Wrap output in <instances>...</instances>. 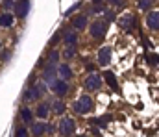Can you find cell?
Returning <instances> with one entry per match:
<instances>
[{
  "label": "cell",
  "instance_id": "12",
  "mask_svg": "<svg viewBox=\"0 0 159 137\" xmlns=\"http://www.w3.org/2000/svg\"><path fill=\"white\" fill-rule=\"evenodd\" d=\"M50 113H52V102H39L37 104V107H35V117L39 119V121H44L46 122V119L50 117Z\"/></svg>",
  "mask_w": 159,
  "mask_h": 137
},
{
  "label": "cell",
  "instance_id": "30",
  "mask_svg": "<svg viewBox=\"0 0 159 137\" xmlns=\"http://www.w3.org/2000/svg\"><path fill=\"white\" fill-rule=\"evenodd\" d=\"M109 6H113V7H124L126 2H109Z\"/></svg>",
  "mask_w": 159,
  "mask_h": 137
},
{
  "label": "cell",
  "instance_id": "20",
  "mask_svg": "<svg viewBox=\"0 0 159 137\" xmlns=\"http://www.w3.org/2000/svg\"><path fill=\"white\" fill-rule=\"evenodd\" d=\"M65 109H67V104L61 100V98H56L54 102H52V113H56V115H63L65 113Z\"/></svg>",
  "mask_w": 159,
  "mask_h": 137
},
{
  "label": "cell",
  "instance_id": "16",
  "mask_svg": "<svg viewBox=\"0 0 159 137\" xmlns=\"http://www.w3.org/2000/svg\"><path fill=\"white\" fill-rule=\"evenodd\" d=\"M30 9H32V4H30L28 0L15 2V13H17V17H19V19H24V17L30 13Z\"/></svg>",
  "mask_w": 159,
  "mask_h": 137
},
{
  "label": "cell",
  "instance_id": "28",
  "mask_svg": "<svg viewBox=\"0 0 159 137\" xmlns=\"http://www.w3.org/2000/svg\"><path fill=\"white\" fill-rule=\"evenodd\" d=\"M80 6H81V4H72V6H70V9H67V13H65V17H70V15H72V13H74V11L78 9Z\"/></svg>",
  "mask_w": 159,
  "mask_h": 137
},
{
  "label": "cell",
  "instance_id": "5",
  "mask_svg": "<svg viewBox=\"0 0 159 137\" xmlns=\"http://www.w3.org/2000/svg\"><path fill=\"white\" fill-rule=\"evenodd\" d=\"M117 22H119V26L126 32V34H131V32L137 28V19H135V13H131V11L122 13Z\"/></svg>",
  "mask_w": 159,
  "mask_h": 137
},
{
  "label": "cell",
  "instance_id": "2",
  "mask_svg": "<svg viewBox=\"0 0 159 137\" xmlns=\"http://www.w3.org/2000/svg\"><path fill=\"white\" fill-rule=\"evenodd\" d=\"M107 30H109V22L104 21V19H96V21H93V22L89 24V28H87L89 35H91L94 41H102V39H106Z\"/></svg>",
  "mask_w": 159,
  "mask_h": 137
},
{
  "label": "cell",
  "instance_id": "14",
  "mask_svg": "<svg viewBox=\"0 0 159 137\" xmlns=\"http://www.w3.org/2000/svg\"><path fill=\"white\" fill-rule=\"evenodd\" d=\"M72 76H74V72H72V67L69 65V63H61L59 67H57V78L59 80H63V82H70L72 80Z\"/></svg>",
  "mask_w": 159,
  "mask_h": 137
},
{
  "label": "cell",
  "instance_id": "6",
  "mask_svg": "<svg viewBox=\"0 0 159 137\" xmlns=\"http://www.w3.org/2000/svg\"><path fill=\"white\" fill-rule=\"evenodd\" d=\"M111 57H113V48L109 45H104V46H100V50H98V54H96V63L106 69V67H109Z\"/></svg>",
  "mask_w": 159,
  "mask_h": 137
},
{
  "label": "cell",
  "instance_id": "9",
  "mask_svg": "<svg viewBox=\"0 0 159 137\" xmlns=\"http://www.w3.org/2000/svg\"><path fill=\"white\" fill-rule=\"evenodd\" d=\"M144 24L150 32H159V9H152L144 15Z\"/></svg>",
  "mask_w": 159,
  "mask_h": 137
},
{
  "label": "cell",
  "instance_id": "8",
  "mask_svg": "<svg viewBox=\"0 0 159 137\" xmlns=\"http://www.w3.org/2000/svg\"><path fill=\"white\" fill-rule=\"evenodd\" d=\"M63 46L65 48H76L78 46V41H80V35L74 28H65L63 30Z\"/></svg>",
  "mask_w": 159,
  "mask_h": 137
},
{
  "label": "cell",
  "instance_id": "1",
  "mask_svg": "<svg viewBox=\"0 0 159 137\" xmlns=\"http://www.w3.org/2000/svg\"><path fill=\"white\" fill-rule=\"evenodd\" d=\"M94 109V100L89 93H83L81 96H78V100H74L72 104V111L76 115H87Z\"/></svg>",
  "mask_w": 159,
  "mask_h": 137
},
{
  "label": "cell",
  "instance_id": "24",
  "mask_svg": "<svg viewBox=\"0 0 159 137\" xmlns=\"http://www.w3.org/2000/svg\"><path fill=\"white\" fill-rule=\"evenodd\" d=\"M61 39H63V30H57V32L52 35V39H50V43H48V45H50V46H56L59 41H61Z\"/></svg>",
  "mask_w": 159,
  "mask_h": 137
},
{
  "label": "cell",
  "instance_id": "15",
  "mask_svg": "<svg viewBox=\"0 0 159 137\" xmlns=\"http://www.w3.org/2000/svg\"><path fill=\"white\" fill-rule=\"evenodd\" d=\"M59 65H61V52L57 48H54L48 54V59H46V67L44 69H57Z\"/></svg>",
  "mask_w": 159,
  "mask_h": 137
},
{
  "label": "cell",
  "instance_id": "3",
  "mask_svg": "<svg viewBox=\"0 0 159 137\" xmlns=\"http://www.w3.org/2000/svg\"><path fill=\"white\" fill-rule=\"evenodd\" d=\"M46 84L44 82H39V84H35V85H32V87H28L26 91H24V102H43V98H44V94H46Z\"/></svg>",
  "mask_w": 159,
  "mask_h": 137
},
{
  "label": "cell",
  "instance_id": "19",
  "mask_svg": "<svg viewBox=\"0 0 159 137\" xmlns=\"http://www.w3.org/2000/svg\"><path fill=\"white\" fill-rule=\"evenodd\" d=\"M107 6H109V4H106V2H93V4L89 6L91 15H102V13H106V11H107Z\"/></svg>",
  "mask_w": 159,
  "mask_h": 137
},
{
  "label": "cell",
  "instance_id": "17",
  "mask_svg": "<svg viewBox=\"0 0 159 137\" xmlns=\"http://www.w3.org/2000/svg\"><path fill=\"white\" fill-rule=\"evenodd\" d=\"M34 117H35V111L28 106H22L20 107V119L24 124H34Z\"/></svg>",
  "mask_w": 159,
  "mask_h": 137
},
{
  "label": "cell",
  "instance_id": "27",
  "mask_svg": "<svg viewBox=\"0 0 159 137\" xmlns=\"http://www.w3.org/2000/svg\"><path fill=\"white\" fill-rule=\"evenodd\" d=\"M0 7L2 9H15V2H2Z\"/></svg>",
  "mask_w": 159,
  "mask_h": 137
},
{
  "label": "cell",
  "instance_id": "18",
  "mask_svg": "<svg viewBox=\"0 0 159 137\" xmlns=\"http://www.w3.org/2000/svg\"><path fill=\"white\" fill-rule=\"evenodd\" d=\"M13 22H15L13 13H9V11H2V13H0V26H2V28H11Z\"/></svg>",
  "mask_w": 159,
  "mask_h": 137
},
{
  "label": "cell",
  "instance_id": "4",
  "mask_svg": "<svg viewBox=\"0 0 159 137\" xmlns=\"http://www.w3.org/2000/svg\"><path fill=\"white\" fill-rule=\"evenodd\" d=\"M78 126H76V121L72 117H61L59 122H57V134L61 137H72L76 134Z\"/></svg>",
  "mask_w": 159,
  "mask_h": 137
},
{
  "label": "cell",
  "instance_id": "22",
  "mask_svg": "<svg viewBox=\"0 0 159 137\" xmlns=\"http://www.w3.org/2000/svg\"><path fill=\"white\" fill-rule=\"evenodd\" d=\"M135 7H137L139 11H143V13H150V11L154 9V2H150V0H144V2H137V4H135Z\"/></svg>",
  "mask_w": 159,
  "mask_h": 137
},
{
  "label": "cell",
  "instance_id": "21",
  "mask_svg": "<svg viewBox=\"0 0 159 137\" xmlns=\"http://www.w3.org/2000/svg\"><path fill=\"white\" fill-rule=\"evenodd\" d=\"M104 78H106V82L109 84V87H111L113 91H119V84H117V78H115V74H113L111 71H106V72H104Z\"/></svg>",
  "mask_w": 159,
  "mask_h": 137
},
{
  "label": "cell",
  "instance_id": "7",
  "mask_svg": "<svg viewBox=\"0 0 159 137\" xmlns=\"http://www.w3.org/2000/svg\"><path fill=\"white\" fill-rule=\"evenodd\" d=\"M83 87H85V91H89V93L100 91V89H102V76L96 74V72L89 74V76L85 78V82H83Z\"/></svg>",
  "mask_w": 159,
  "mask_h": 137
},
{
  "label": "cell",
  "instance_id": "32",
  "mask_svg": "<svg viewBox=\"0 0 159 137\" xmlns=\"http://www.w3.org/2000/svg\"><path fill=\"white\" fill-rule=\"evenodd\" d=\"M0 48H2V43H0Z\"/></svg>",
  "mask_w": 159,
  "mask_h": 137
},
{
  "label": "cell",
  "instance_id": "25",
  "mask_svg": "<svg viewBox=\"0 0 159 137\" xmlns=\"http://www.w3.org/2000/svg\"><path fill=\"white\" fill-rule=\"evenodd\" d=\"M74 56H76V48H65V50H63V54H61V57H65L67 61L74 59Z\"/></svg>",
  "mask_w": 159,
  "mask_h": 137
},
{
  "label": "cell",
  "instance_id": "29",
  "mask_svg": "<svg viewBox=\"0 0 159 137\" xmlns=\"http://www.w3.org/2000/svg\"><path fill=\"white\" fill-rule=\"evenodd\" d=\"M148 61H150L152 65H159V57H157V56H156V54H152V56L148 57Z\"/></svg>",
  "mask_w": 159,
  "mask_h": 137
},
{
  "label": "cell",
  "instance_id": "31",
  "mask_svg": "<svg viewBox=\"0 0 159 137\" xmlns=\"http://www.w3.org/2000/svg\"><path fill=\"white\" fill-rule=\"evenodd\" d=\"M7 59H9V50L4 52V61H7Z\"/></svg>",
  "mask_w": 159,
  "mask_h": 137
},
{
  "label": "cell",
  "instance_id": "26",
  "mask_svg": "<svg viewBox=\"0 0 159 137\" xmlns=\"http://www.w3.org/2000/svg\"><path fill=\"white\" fill-rule=\"evenodd\" d=\"M15 137H30V132H28L24 126H19V128L15 130Z\"/></svg>",
  "mask_w": 159,
  "mask_h": 137
},
{
  "label": "cell",
  "instance_id": "11",
  "mask_svg": "<svg viewBox=\"0 0 159 137\" xmlns=\"http://www.w3.org/2000/svg\"><path fill=\"white\" fill-rule=\"evenodd\" d=\"M70 24H72V28H74L76 32L87 30V28H89V15H87V13H78L76 17H72Z\"/></svg>",
  "mask_w": 159,
  "mask_h": 137
},
{
  "label": "cell",
  "instance_id": "13",
  "mask_svg": "<svg viewBox=\"0 0 159 137\" xmlns=\"http://www.w3.org/2000/svg\"><path fill=\"white\" fill-rule=\"evenodd\" d=\"M52 132V126L44 121H37L32 124V135L34 137H43L44 134H50Z\"/></svg>",
  "mask_w": 159,
  "mask_h": 137
},
{
  "label": "cell",
  "instance_id": "10",
  "mask_svg": "<svg viewBox=\"0 0 159 137\" xmlns=\"http://www.w3.org/2000/svg\"><path fill=\"white\" fill-rule=\"evenodd\" d=\"M50 91L54 93L57 98H63V96H67L69 94V91H70V85L67 84V82H63V80H56L52 85H50Z\"/></svg>",
  "mask_w": 159,
  "mask_h": 137
},
{
  "label": "cell",
  "instance_id": "23",
  "mask_svg": "<svg viewBox=\"0 0 159 137\" xmlns=\"http://www.w3.org/2000/svg\"><path fill=\"white\" fill-rule=\"evenodd\" d=\"M109 121H111V115H102V119H91L93 124H98V126H102V128H106Z\"/></svg>",
  "mask_w": 159,
  "mask_h": 137
}]
</instances>
